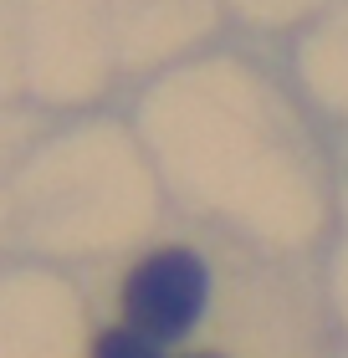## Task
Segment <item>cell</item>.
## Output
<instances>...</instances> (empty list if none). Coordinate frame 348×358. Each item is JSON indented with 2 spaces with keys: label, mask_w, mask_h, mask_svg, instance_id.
<instances>
[{
  "label": "cell",
  "mask_w": 348,
  "mask_h": 358,
  "mask_svg": "<svg viewBox=\"0 0 348 358\" xmlns=\"http://www.w3.org/2000/svg\"><path fill=\"white\" fill-rule=\"evenodd\" d=\"M92 358H159V348L148 343V338L128 333V328H113V333H103V338H97Z\"/></svg>",
  "instance_id": "obj_2"
},
{
  "label": "cell",
  "mask_w": 348,
  "mask_h": 358,
  "mask_svg": "<svg viewBox=\"0 0 348 358\" xmlns=\"http://www.w3.org/2000/svg\"><path fill=\"white\" fill-rule=\"evenodd\" d=\"M210 297V271L195 251H159L134 266L123 282V307H128V333L148 343H174L185 338L205 313Z\"/></svg>",
  "instance_id": "obj_1"
}]
</instances>
